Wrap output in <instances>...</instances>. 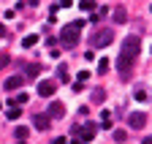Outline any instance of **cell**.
Instances as JSON below:
<instances>
[{"mask_svg": "<svg viewBox=\"0 0 152 144\" xmlns=\"http://www.w3.org/2000/svg\"><path fill=\"white\" fill-rule=\"evenodd\" d=\"M82 27H84V19H76V22H68L63 30H60V35H57V41H60V46H65V49H73L76 44H79V38H82Z\"/></svg>", "mask_w": 152, "mask_h": 144, "instance_id": "cell-1", "label": "cell"}, {"mask_svg": "<svg viewBox=\"0 0 152 144\" xmlns=\"http://www.w3.org/2000/svg\"><path fill=\"white\" fill-rule=\"evenodd\" d=\"M139 52H141V38H139V35H128V38L122 41L120 57H125V60H133V63H136Z\"/></svg>", "mask_w": 152, "mask_h": 144, "instance_id": "cell-2", "label": "cell"}, {"mask_svg": "<svg viewBox=\"0 0 152 144\" xmlns=\"http://www.w3.org/2000/svg\"><path fill=\"white\" fill-rule=\"evenodd\" d=\"M114 41V33L109 30V27H103V30H95L92 33V38H90V44L95 46V49H101V46H109Z\"/></svg>", "mask_w": 152, "mask_h": 144, "instance_id": "cell-3", "label": "cell"}, {"mask_svg": "<svg viewBox=\"0 0 152 144\" xmlns=\"http://www.w3.org/2000/svg\"><path fill=\"white\" fill-rule=\"evenodd\" d=\"M73 133L76 136H82V141H92L95 139V125H73Z\"/></svg>", "mask_w": 152, "mask_h": 144, "instance_id": "cell-4", "label": "cell"}, {"mask_svg": "<svg viewBox=\"0 0 152 144\" xmlns=\"http://www.w3.org/2000/svg\"><path fill=\"white\" fill-rule=\"evenodd\" d=\"M128 125H130V128H136V131H141L144 125H147V114H144V112H133V114L128 117Z\"/></svg>", "mask_w": 152, "mask_h": 144, "instance_id": "cell-5", "label": "cell"}, {"mask_svg": "<svg viewBox=\"0 0 152 144\" xmlns=\"http://www.w3.org/2000/svg\"><path fill=\"white\" fill-rule=\"evenodd\" d=\"M57 90V82H38V95L41 98H52Z\"/></svg>", "mask_w": 152, "mask_h": 144, "instance_id": "cell-6", "label": "cell"}, {"mask_svg": "<svg viewBox=\"0 0 152 144\" xmlns=\"http://www.w3.org/2000/svg\"><path fill=\"white\" fill-rule=\"evenodd\" d=\"M22 84H25V79H22V76H19V74H16V76H8V79L3 82V87L8 90V93H14V90H19V87H22Z\"/></svg>", "mask_w": 152, "mask_h": 144, "instance_id": "cell-7", "label": "cell"}, {"mask_svg": "<svg viewBox=\"0 0 152 144\" xmlns=\"http://www.w3.org/2000/svg\"><path fill=\"white\" fill-rule=\"evenodd\" d=\"M22 71H25V76H22V79H35L38 74H41V65H38V63H27Z\"/></svg>", "mask_w": 152, "mask_h": 144, "instance_id": "cell-8", "label": "cell"}, {"mask_svg": "<svg viewBox=\"0 0 152 144\" xmlns=\"http://www.w3.org/2000/svg\"><path fill=\"white\" fill-rule=\"evenodd\" d=\"M65 114V106L63 103H49V112H46V117L52 120V117H63Z\"/></svg>", "mask_w": 152, "mask_h": 144, "instance_id": "cell-9", "label": "cell"}, {"mask_svg": "<svg viewBox=\"0 0 152 144\" xmlns=\"http://www.w3.org/2000/svg\"><path fill=\"white\" fill-rule=\"evenodd\" d=\"M33 125H35L38 131H46L49 128V117L46 114H33Z\"/></svg>", "mask_w": 152, "mask_h": 144, "instance_id": "cell-10", "label": "cell"}, {"mask_svg": "<svg viewBox=\"0 0 152 144\" xmlns=\"http://www.w3.org/2000/svg\"><path fill=\"white\" fill-rule=\"evenodd\" d=\"M111 14H114V22H117V25H125V22H128V11H125V6H117Z\"/></svg>", "mask_w": 152, "mask_h": 144, "instance_id": "cell-11", "label": "cell"}, {"mask_svg": "<svg viewBox=\"0 0 152 144\" xmlns=\"http://www.w3.org/2000/svg\"><path fill=\"white\" fill-rule=\"evenodd\" d=\"M35 44H38V35H33V33L22 38V46H27V49H30V46H35Z\"/></svg>", "mask_w": 152, "mask_h": 144, "instance_id": "cell-12", "label": "cell"}, {"mask_svg": "<svg viewBox=\"0 0 152 144\" xmlns=\"http://www.w3.org/2000/svg\"><path fill=\"white\" fill-rule=\"evenodd\" d=\"M6 65H11V55L8 52H0V71H3Z\"/></svg>", "mask_w": 152, "mask_h": 144, "instance_id": "cell-13", "label": "cell"}, {"mask_svg": "<svg viewBox=\"0 0 152 144\" xmlns=\"http://www.w3.org/2000/svg\"><path fill=\"white\" fill-rule=\"evenodd\" d=\"M103 98H106V93H103L101 87H98V90H92V103H101Z\"/></svg>", "mask_w": 152, "mask_h": 144, "instance_id": "cell-14", "label": "cell"}, {"mask_svg": "<svg viewBox=\"0 0 152 144\" xmlns=\"http://www.w3.org/2000/svg\"><path fill=\"white\" fill-rule=\"evenodd\" d=\"M57 79H60V82H68V65H60V68H57Z\"/></svg>", "mask_w": 152, "mask_h": 144, "instance_id": "cell-15", "label": "cell"}, {"mask_svg": "<svg viewBox=\"0 0 152 144\" xmlns=\"http://www.w3.org/2000/svg\"><path fill=\"white\" fill-rule=\"evenodd\" d=\"M106 71H109V57H103V60H98V74L103 76V74H106Z\"/></svg>", "mask_w": 152, "mask_h": 144, "instance_id": "cell-16", "label": "cell"}, {"mask_svg": "<svg viewBox=\"0 0 152 144\" xmlns=\"http://www.w3.org/2000/svg\"><path fill=\"white\" fill-rule=\"evenodd\" d=\"M25 139H27V128L19 125V128H16V141H25Z\"/></svg>", "mask_w": 152, "mask_h": 144, "instance_id": "cell-17", "label": "cell"}, {"mask_svg": "<svg viewBox=\"0 0 152 144\" xmlns=\"http://www.w3.org/2000/svg\"><path fill=\"white\" fill-rule=\"evenodd\" d=\"M6 117L8 120H19V106H11V109L6 112Z\"/></svg>", "mask_w": 152, "mask_h": 144, "instance_id": "cell-18", "label": "cell"}, {"mask_svg": "<svg viewBox=\"0 0 152 144\" xmlns=\"http://www.w3.org/2000/svg\"><path fill=\"white\" fill-rule=\"evenodd\" d=\"M79 8H82V11H92V8H95V3H92V0H82Z\"/></svg>", "mask_w": 152, "mask_h": 144, "instance_id": "cell-19", "label": "cell"}, {"mask_svg": "<svg viewBox=\"0 0 152 144\" xmlns=\"http://www.w3.org/2000/svg\"><path fill=\"white\" fill-rule=\"evenodd\" d=\"M136 101H149V93L147 90H136Z\"/></svg>", "mask_w": 152, "mask_h": 144, "instance_id": "cell-20", "label": "cell"}, {"mask_svg": "<svg viewBox=\"0 0 152 144\" xmlns=\"http://www.w3.org/2000/svg\"><path fill=\"white\" fill-rule=\"evenodd\" d=\"M11 103H14V106H16V103H27V95H25V93H19V95H16Z\"/></svg>", "mask_w": 152, "mask_h": 144, "instance_id": "cell-21", "label": "cell"}, {"mask_svg": "<svg viewBox=\"0 0 152 144\" xmlns=\"http://www.w3.org/2000/svg\"><path fill=\"white\" fill-rule=\"evenodd\" d=\"M114 141L122 144V141H125V131H114Z\"/></svg>", "mask_w": 152, "mask_h": 144, "instance_id": "cell-22", "label": "cell"}, {"mask_svg": "<svg viewBox=\"0 0 152 144\" xmlns=\"http://www.w3.org/2000/svg\"><path fill=\"white\" fill-rule=\"evenodd\" d=\"M87 79H90V71H79V82H82V84H84V82H87Z\"/></svg>", "mask_w": 152, "mask_h": 144, "instance_id": "cell-23", "label": "cell"}, {"mask_svg": "<svg viewBox=\"0 0 152 144\" xmlns=\"http://www.w3.org/2000/svg\"><path fill=\"white\" fill-rule=\"evenodd\" d=\"M54 6H57V11H60V8H68V6H71V0H60V3H54Z\"/></svg>", "mask_w": 152, "mask_h": 144, "instance_id": "cell-24", "label": "cell"}, {"mask_svg": "<svg viewBox=\"0 0 152 144\" xmlns=\"http://www.w3.org/2000/svg\"><path fill=\"white\" fill-rule=\"evenodd\" d=\"M52 144H65V139H63V136H60V139H54V141H52Z\"/></svg>", "mask_w": 152, "mask_h": 144, "instance_id": "cell-25", "label": "cell"}, {"mask_svg": "<svg viewBox=\"0 0 152 144\" xmlns=\"http://www.w3.org/2000/svg\"><path fill=\"white\" fill-rule=\"evenodd\" d=\"M3 35H6V27H3V25H0V38H3Z\"/></svg>", "mask_w": 152, "mask_h": 144, "instance_id": "cell-26", "label": "cell"}, {"mask_svg": "<svg viewBox=\"0 0 152 144\" xmlns=\"http://www.w3.org/2000/svg\"><path fill=\"white\" fill-rule=\"evenodd\" d=\"M141 144H152V139H149V136H147V139H144V141H141Z\"/></svg>", "mask_w": 152, "mask_h": 144, "instance_id": "cell-27", "label": "cell"}, {"mask_svg": "<svg viewBox=\"0 0 152 144\" xmlns=\"http://www.w3.org/2000/svg\"><path fill=\"white\" fill-rule=\"evenodd\" d=\"M16 144H27V141H16Z\"/></svg>", "mask_w": 152, "mask_h": 144, "instance_id": "cell-28", "label": "cell"}]
</instances>
